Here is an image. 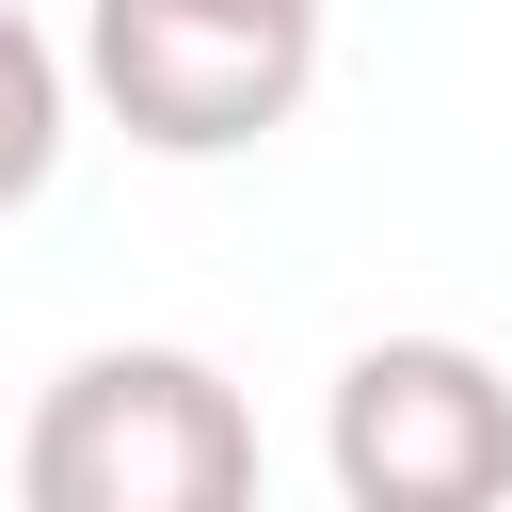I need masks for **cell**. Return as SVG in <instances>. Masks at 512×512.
I'll use <instances>...</instances> for the list:
<instances>
[{"label":"cell","mask_w":512,"mask_h":512,"mask_svg":"<svg viewBox=\"0 0 512 512\" xmlns=\"http://www.w3.org/2000/svg\"><path fill=\"white\" fill-rule=\"evenodd\" d=\"M336 512H512V368L464 336H368L320 400Z\"/></svg>","instance_id":"3"},{"label":"cell","mask_w":512,"mask_h":512,"mask_svg":"<svg viewBox=\"0 0 512 512\" xmlns=\"http://www.w3.org/2000/svg\"><path fill=\"white\" fill-rule=\"evenodd\" d=\"M256 16H320V0H256Z\"/></svg>","instance_id":"5"},{"label":"cell","mask_w":512,"mask_h":512,"mask_svg":"<svg viewBox=\"0 0 512 512\" xmlns=\"http://www.w3.org/2000/svg\"><path fill=\"white\" fill-rule=\"evenodd\" d=\"M48 160H64V48L0 0V224L48 192Z\"/></svg>","instance_id":"4"},{"label":"cell","mask_w":512,"mask_h":512,"mask_svg":"<svg viewBox=\"0 0 512 512\" xmlns=\"http://www.w3.org/2000/svg\"><path fill=\"white\" fill-rule=\"evenodd\" d=\"M80 80L144 160H240L304 112L320 80V16H256V0H80Z\"/></svg>","instance_id":"2"},{"label":"cell","mask_w":512,"mask_h":512,"mask_svg":"<svg viewBox=\"0 0 512 512\" xmlns=\"http://www.w3.org/2000/svg\"><path fill=\"white\" fill-rule=\"evenodd\" d=\"M16 512H256V400L208 352L112 336L32 384Z\"/></svg>","instance_id":"1"}]
</instances>
